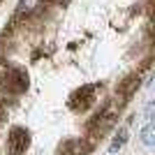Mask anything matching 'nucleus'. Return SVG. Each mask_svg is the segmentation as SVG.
<instances>
[{
	"mask_svg": "<svg viewBox=\"0 0 155 155\" xmlns=\"http://www.w3.org/2000/svg\"><path fill=\"white\" fill-rule=\"evenodd\" d=\"M88 150L91 148L84 139H65L60 143V155H86Z\"/></svg>",
	"mask_w": 155,
	"mask_h": 155,
	"instance_id": "4",
	"label": "nucleus"
},
{
	"mask_svg": "<svg viewBox=\"0 0 155 155\" xmlns=\"http://www.w3.org/2000/svg\"><path fill=\"white\" fill-rule=\"evenodd\" d=\"M102 91L100 88V84H88V86H81L77 93H74V97H72V102H70V107L72 109H81V111H86L88 107H93L95 104V100H97V93Z\"/></svg>",
	"mask_w": 155,
	"mask_h": 155,
	"instance_id": "1",
	"label": "nucleus"
},
{
	"mask_svg": "<svg viewBox=\"0 0 155 155\" xmlns=\"http://www.w3.org/2000/svg\"><path fill=\"white\" fill-rule=\"evenodd\" d=\"M0 120H2V118H0Z\"/></svg>",
	"mask_w": 155,
	"mask_h": 155,
	"instance_id": "11",
	"label": "nucleus"
},
{
	"mask_svg": "<svg viewBox=\"0 0 155 155\" xmlns=\"http://www.w3.org/2000/svg\"><path fill=\"white\" fill-rule=\"evenodd\" d=\"M146 116H148V120H150V116H153V104H148V107H146Z\"/></svg>",
	"mask_w": 155,
	"mask_h": 155,
	"instance_id": "10",
	"label": "nucleus"
},
{
	"mask_svg": "<svg viewBox=\"0 0 155 155\" xmlns=\"http://www.w3.org/2000/svg\"><path fill=\"white\" fill-rule=\"evenodd\" d=\"M42 9V0H21L19 9H16V19H28L32 14H37Z\"/></svg>",
	"mask_w": 155,
	"mask_h": 155,
	"instance_id": "5",
	"label": "nucleus"
},
{
	"mask_svg": "<svg viewBox=\"0 0 155 155\" xmlns=\"http://www.w3.org/2000/svg\"><path fill=\"white\" fill-rule=\"evenodd\" d=\"M2 88L9 93H14V95H19V93H23L28 88V74L23 67H9V72H7V77L2 79Z\"/></svg>",
	"mask_w": 155,
	"mask_h": 155,
	"instance_id": "2",
	"label": "nucleus"
},
{
	"mask_svg": "<svg viewBox=\"0 0 155 155\" xmlns=\"http://www.w3.org/2000/svg\"><path fill=\"white\" fill-rule=\"evenodd\" d=\"M30 146V137L23 127H14L7 137V153L9 155H23L26 148Z\"/></svg>",
	"mask_w": 155,
	"mask_h": 155,
	"instance_id": "3",
	"label": "nucleus"
},
{
	"mask_svg": "<svg viewBox=\"0 0 155 155\" xmlns=\"http://www.w3.org/2000/svg\"><path fill=\"white\" fill-rule=\"evenodd\" d=\"M125 141H127V130H125V127H120V130H118V134L114 137V141H111V146H109V153L114 155L116 150H120V148L125 146Z\"/></svg>",
	"mask_w": 155,
	"mask_h": 155,
	"instance_id": "6",
	"label": "nucleus"
},
{
	"mask_svg": "<svg viewBox=\"0 0 155 155\" xmlns=\"http://www.w3.org/2000/svg\"><path fill=\"white\" fill-rule=\"evenodd\" d=\"M9 67H12V65L7 63V60H0V84H2V79L7 77V72H9Z\"/></svg>",
	"mask_w": 155,
	"mask_h": 155,
	"instance_id": "9",
	"label": "nucleus"
},
{
	"mask_svg": "<svg viewBox=\"0 0 155 155\" xmlns=\"http://www.w3.org/2000/svg\"><path fill=\"white\" fill-rule=\"evenodd\" d=\"M137 86H139V79H127V84L123 86V93H125V95H130V93L134 91Z\"/></svg>",
	"mask_w": 155,
	"mask_h": 155,
	"instance_id": "8",
	"label": "nucleus"
},
{
	"mask_svg": "<svg viewBox=\"0 0 155 155\" xmlns=\"http://www.w3.org/2000/svg\"><path fill=\"white\" fill-rule=\"evenodd\" d=\"M141 141L146 143V146H153L155 143V127H153V123H148L141 130Z\"/></svg>",
	"mask_w": 155,
	"mask_h": 155,
	"instance_id": "7",
	"label": "nucleus"
}]
</instances>
